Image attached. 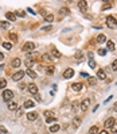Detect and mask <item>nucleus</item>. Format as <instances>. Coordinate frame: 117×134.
Wrapping results in <instances>:
<instances>
[{
    "instance_id": "nucleus-1",
    "label": "nucleus",
    "mask_w": 117,
    "mask_h": 134,
    "mask_svg": "<svg viewBox=\"0 0 117 134\" xmlns=\"http://www.w3.org/2000/svg\"><path fill=\"white\" fill-rule=\"evenodd\" d=\"M106 24L108 27H110V28H116L117 27V20L114 16H106Z\"/></svg>"
},
{
    "instance_id": "nucleus-2",
    "label": "nucleus",
    "mask_w": 117,
    "mask_h": 134,
    "mask_svg": "<svg viewBox=\"0 0 117 134\" xmlns=\"http://www.w3.org/2000/svg\"><path fill=\"white\" fill-rule=\"evenodd\" d=\"M14 99V92L11 91V89H5L4 92H3V100H5V102H11Z\"/></svg>"
},
{
    "instance_id": "nucleus-3",
    "label": "nucleus",
    "mask_w": 117,
    "mask_h": 134,
    "mask_svg": "<svg viewBox=\"0 0 117 134\" xmlns=\"http://www.w3.org/2000/svg\"><path fill=\"white\" fill-rule=\"evenodd\" d=\"M34 49H35V43L34 42H26L23 45L22 50H23V52H32Z\"/></svg>"
},
{
    "instance_id": "nucleus-4",
    "label": "nucleus",
    "mask_w": 117,
    "mask_h": 134,
    "mask_svg": "<svg viewBox=\"0 0 117 134\" xmlns=\"http://www.w3.org/2000/svg\"><path fill=\"white\" fill-rule=\"evenodd\" d=\"M24 73H26L24 70H18L16 73H14V75H12V80H14V81L22 80V79H23V76H24Z\"/></svg>"
},
{
    "instance_id": "nucleus-5",
    "label": "nucleus",
    "mask_w": 117,
    "mask_h": 134,
    "mask_svg": "<svg viewBox=\"0 0 117 134\" xmlns=\"http://www.w3.org/2000/svg\"><path fill=\"white\" fill-rule=\"evenodd\" d=\"M44 117H46V122H47V123H51V122H54V119H55L54 113L53 111H50V110L44 113Z\"/></svg>"
},
{
    "instance_id": "nucleus-6",
    "label": "nucleus",
    "mask_w": 117,
    "mask_h": 134,
    "mask_svg": "<svg viewBox=\"0 0 117 134\" xmlns=\"http://www.w3.org/2000/svg\"><path fill=\"white\" fill-rule=\"evenodd\" d=\"M65 79H71L73 76H74V69H71V68H67V69L63 72V75H62Z\"/></svg>"
},
{
    "instance_id": "nucleus-7",
    "label": "nucleus",
    "mask_w": 117,
    "mask_h": 134,
    "mask_svg": "<svg viewBox=\"0 0 117 134\" xmlns=\"http://www.w3.org/2000/svg\"><path fill=\"white\" fill-rule=\"evenodd\" d=\"M27 89H28V92H30L31 95H37L38 93V87L35 85V84H32V83L27 85Z\"/></svg>"
},
{
    "instance_id": "nucleus-8",
    "label": "nucleus",
    "mask_w": 117,
    "mask_h": 134,
    "mask_svg": "<svg viewBox=\"0 0 117 134\" xmlns=\"http://www.w3.org/2000/svg\"><path fill=\"white\" fill-rule=\"evenodd\" d=\"M114 123H116L114 118H108L106 121H105V127H106V129H112Z\"/></svg>"
},
{
    "instance_id": "nucleus-9",
    "label": "nucleus",
    "mask_w": 117,
    "mask_h": 134,
    "mask_svg": "<svg viewBox=\"0 0 117 134\" xmlns=\"http://www.w3.org/2000/svg\"><path fill=\"white\" fill-rule=\"evenodd\" d=\"M37 118H38L37 111H30V113H27V119H28V121H35Z\"/></svg>"
},
{
    "instance_id": "nucleus-10",
    "label": "nucleus",
    "mask_w": 117,
    "mask_h": 134,
    "mask_svg": "<svg viewBox=\"0 0 117 134\" xmlns=\"http://www.w3.org/2000/svg\"><path fill=\"white\" fill-rule=\"evenodd\" d=\"M89 104H90V99H85V100H82V103H81V110H82V111H86L88 107H89Z\"/></svg>"
},
{
    "instance_id": "nucleus-11",
    "label": "nucleus",
    "mask_w": 117,
    "mask_h": 134,
    "mask_svg": "<svg viewBox=\"0 0 117 134\" xmlns=\"http://www.w3.org/2000/svg\"><path fill=\"white\" fill-rule=\"evenodd\" d=\"M24 64H26V66L28 68V69H31L32 66H34V64H35V61H34L32 58H30V57H28V58L24 60Z\"/></svg>"
},
{
    "instance_id": "nucleus-12",
    "label": "nucleus",
    "mask_w": 117,
    "mask_h": 134,
    "mask_svg": "<svg viewBox=\"0 0 117 134\" xmlns=\"http://www.w3.org/2000/svg\"><path fill=\"white\" fill-rule=\"evenodd\" d=\"M97 77H98L100 80H105V79H106V73H105V70H102V69L97 70Z\"/></svg>"
},
{
    "instance_id": "nucleus-13",
    "label": "nucleus",
    "mask_w": 117,
    "mask_h": 134,
    "mask_svg": "<svg viewBox=\"0 0 117 134\" xmlns=\"http://www.w3.org/2000/svg\"><path fill=\"white\" fill-rule=\"evenodd\" d=\"M7 107H8V110L14 111V110H18V107H19V106H18V103H16V102H12V100H11V102L7 104Z\"/></svg>"
},
{
    "instance_id": "nucleus-14",
    "label": "nucleus",
    "mask_w": 117,
    "mask_h": 134,
    "mask_svg": "<svg viewBox=\"0 0 117 134\" xmlns=\"http://www.w3.org/2000/svg\"><path fill=\"white\" fill-rule=\"evenodd\" d=\"M22 64V60L20 58H14L12 60V62H11V66H14V68H19Z\"/></svg>"
},
{
    "instance_id": "nucleus-15",
    "label": "nucleus",
    "mask_w": 117,
    "mask_h": 134,
    "mask_svg": "<svg viewBox=\"0 0 117 134\" xmlns=\"http://www.w3.org/2000/svg\"><path fill=\"white\" fill-rule=\"evenodd\" d=\"M5 16H7V19L11 22H15L16 20V15H15V12H7L5 14Z\"/></svg>"
},
{
    "instance_id": "nucleus-16",
    "label": "nucleus",
    "mask_w": 117,
    "mask_h": 134,
    "mask_svg": "<svg viewBox=\"0 0 117 134\" xmlns=\"http://www.w3.org/2000/svg\"><path fill=\"white\" fill-rule=\"evenodd\" d=\"M71 88H73V91L80 92L81 89H82V84H81V83H74V84L71 85Z\"/></svg>"
},
{
    "instance_id": "nucleus-17",
    "label": "nucleus",
    "mask_w": 117,
    "mask_h": 134,
    "mask_svg": "<svg viewBox=\"0 0 117 134\" xmlns=\"http://www.w3.org/2000/svg\"><path fill=\"white\" fill-rule=\"evenodd\" d=\"M78 7L81 8V11H86L88 10V3L86 1H78Z\"/></svg>"
},
{
    "instance_id": "nucleus-18",
    "label": "nucleus",
    "mask_w": 117,
    "mask_h": 134,
    "mask_svg": "<svg viewBox=\"0 0 117 134\" xmlns=\"http://www.w3.org/2000/svg\"><path fill=\"white\" fill-rule=\"evenodd\" d=\"M97 42H98V43H104V42H106V37H105L104 34H100V35L97 37Z\"/></svg>"
},
{
    "instance_id": "nucleus-19",
    "label": "nucleus",
    "mask_w": 117,
    "mask_h": 134,
    "mask_svg": "<svg viewBox=\"0 0 117 134\" xmlns=\"http://www.w3.org/2000/svg\"><path fill=\"white\" fill-rule=\"evenodd\" d=\"M35 106V102L34 100H26V103H24V107L26 108H31Z\"/></svg>"
},
{
    "instance_id": "nucleus-20",
    "label": "nucleus",
    "mask_w": 117,
    "mask_h": 134,
    "mask_svg": "<svg viewBox=\"0 0 117 134\" xmlns=\"http://www.w3.org/2000/svg\"><path fill=\"white\" fill-rule=\"evenodd\" d=\"M106 48H108V50H114V48H116V46H114V42H112V41H106Z\"/></svg>"
},
{
    "instance_id": "nucleus-21",
    "label": "nucleus",
    "mask_w": 117,
    "mask_h": 134,
    "mask_svg": "<svg viewBox=\"0 0 117 134\" xmlns=\"http://www.w3.org/2000/svg\"><path fill=\"white\" fill-rule=\"evenodd\" d=\"M59 129H61L59 125H51V126H50V131H51V133H57Z\"/></svg>"
},
{
    "instance_id": "nucleus-22",
    "label": "nucleus",
    "mask_w": 117,
    "mask_h": 134,
    "mask_svg": "<svg viewBox=\"0 0 117 134\" xmlns=\"http://www.w3.org/2000/svg\"><path fill=\"white\" fill-rule=\"evenodd\" d=\"M51 53H53V56L55 57V58H59V57H61V52H59L58 49H53Z\"/></svg>"
},
{
    "instance_id": "nucleus-23",
    "label": "nucleus",
    "mask_w": 117,
    "mask_h": 134,
    "mask_svg": "<svg viewBox=\"0 0 117 134\" xmlns=\"http://www.w3.org/2000/svg\"><path fill=\"white\" fill-rule=\"evenodd\" d=\"M98 131H100V130H98L97 126H91L90 130H89V134H98Z\"/></svg>"
},
{
    "instance_id": "nucleus-24",
    "label": "nucleus",
    "mask_w": 117,
    "mask_h": 134,
    "mask_svg": "<svg viewBox=\"0 0 117 134\" xmlns=\"http://www.w3.org/2000/svg\"><path fill=\"white\" fill-rule=\"evenodd\" d=\"M15 15L16 16H20V18H24L26 16V11H23V10H18L15 12Z\"/></svg>"
},
{
    "instance_id": "nucleus-25",
    "label": "nucleus",
    "mask_w": 117,
    "mask_h": 134,
    "mask_svg": "<svg viewBox=\"0 0 117 134\" xmlns=\"http://www.w3.org/2000/svg\"><path fill=\"white\" fill-rule=\"evenodd\" d=\"M27 75L30 76L31 79H35V77H37V73H35L32 69H27Z\"/></svg>"
},
{
    "instance_id": "nucleus-26",
    "label": "nucleus",
    "mask_w": 117,
    "mask_h": 134,
    "mask_svg": "<svg viewBox=\"0 0 117 134\" xmlns=\"http://www.w3.org/2000/svg\"><path fill=\"white\" fill-rule=\"evenodd\" d=\"M44 20L48 22V23H51V22L54 20V15H51V14H48V15L44 16Z\"/></svg>"
},
{
    "instance_id": "nucleus-27",
    "label": "nucleus",
    "mask_w": 117,
    "mask_h": 134,
    "mask_svg": "<svg viewBox=\"0 0 117 134\" xmlns=\"http://www.w3.org/2000/svg\"><path fill=\"white\" fill-rule=\"evenodd\" d=\"M73 123H74V126H75V127H78V126L81 125V118H80V117H77V118H74V121H73Z\"/></svg>"
},
{
    "instance_id": "nucleus-28",
    "label": "nucleus",
    "mask_w": 117,
    "mask_h": 134,
    "mask_svg": "<svg viewBox=\"0 0 117 134\" xmlns=\"http://www.w3.org/2000/svg\"><path fill=\"white\" fill-rule=\"evenodd\" d=\"M3 48L7 49V50H11V49H12V43L11 42H4L3 43Z\"/></svg>"
},
{
    "instance_id": "nucleus-29",
    "label": "nucleus",
    "mask_w": 117,
    "mask_h": 134,
    "mask_svg": "<svg viewBox=\"0 0 117 134\" xmlns=\"http://www.w3.org/2000/svg\"><path fill=\"white\" fill-rule=\"evenodd\" d=\"M0 27H1V28H8V27H10V23H8V22H0Z\"/></svg>"
},
{
    "instance_id": "nucleus-30",
    "label": "nucleus",
    "mask_w": 117,
    "mask_h": 134,
    "mask_svg": "<svg viewBox=\"0 0 117 134\" xmlns=\"http://www.w3.org/2000/svg\"><path fill=\"white\" fill-rule=\"evenodd\" d=\"M7 87V81H5V79H0V88L3 89V88H5Z\"/></svg>"
},
{
    "instance_id": "nucleus-31",
    "label": "nucleus",
    "mask_w": 117,
    "mask_h": 134,
    "mask_svg": "<svg viewBox=\"0 0 117 134\" xmlns=\"http://www.w3.org/2000/svg\"><path fill=\"white\" fill-rule=\"evenodd\" d=\"M59 14H61V15H69V10H67V8H61V10H59Z\"/></svg>"
},
{
    "instance_id": "nucleus-32",
    "label": "nucleus",
    "mask_w": 117,
    "mask_h": 134,
    "mask_svg": "<svg viewBox=\"0 0 117 134\" xmlns=\"http://www.w3.org/2000/svg\"><path fill=\"white\" fill-rule=\"evenodd\" d=\"M89 66H90L91 69H94V68H96V66H97L96 61H94V60H89Z\"/></svg>"
},
{
    "instance_id": "nucleus-33",
    "label": "nucleus",
    "mask_w": 117,
    "mask_h": 134,
    "mask_svg": "<svg viewBox=\"0 0 117 134\" xmlns=\"http://www.w3.org/2000/svg\"><path fill=\"white\" fill-rule=\"evenodd\" d=\"M10 39L12 41V42H16V41H18V35L12 32V34H10Z\"/></svg>"
},
{
    "instance_id": "nucleus-34",
    "label": "nucleus",
    "mask_w": 117,
    "mask_h": 134,
    "mask_svg": "<svg viewBox=\"0 0 117 134\" xmlns=\"http://www.w3.org/2000/svg\"><path fill=\"white\" fill-rule=\"evenodd\" d=\"M96 83H97V79H96V77H89V84H90V85H94Z\"/></svg>"
},
{
    "instance_id": "nucleus-35",
    "label": "nucleus",
    "mask_w": 117,
    "mask_h": 134,
    "mask_svg": "<svg viewBox=\"0 0 117 134\" xmlns=\"http://www.w3.org/2000/svg\"><path fill=\"white\" fill-rule=\"evenodd\" d=\"M98 54H100V56H102V57H104V56H105V54H106V49H98Z\"/></svg>"
},
{
    "instance_id": "nucleus-36",
    "label": "nucleus",
    "mask_w": 117,
    "mask_h": 134,
    "mask_svg": "<svg viewBox=\"0 0 117 134\" xmlns=\"http://www.w3.org/2000/svg\"><path fill=\"white\" fill-rule=\"evenodd\" d=\"M42 60H44V61H51V57H50L48 54H43V56H42Z\"/></svg>"
},
{
    "instance_id": "nucleus-37",
    "label": "nucleus",
    "mask_w": 117,
    "mask_h": 134,
    "mask_svg": "<svg viewBox=\"0 0 117 134\" xmlns=\"http://www.w3.org/2000/svg\"><path fill=\"white\" fill-rule=\"evenodd\" d=\"M112 70H114V72L117 70V60H114L112 62Z\"/></svg>"
},
{
    "instance_id": "nucleus-38",
    "label": "nucleus",
    "mask_w": 117,
    "mask_h": 134,
    "mask_svg": "<svg viewBox=\"0 0 117 134\" xmlns=\"http://www.w3.org/2000/svg\"><path fill=\"white\" fill-rule=\"evenodd\" d=\"M54 70H55L54 66H48V68H47V73H48V75H51V73H54Z\"/></svg>"
},
{
    "instance_id": "nucleus-39",
    "label": "nucleus",
    "mask_w": 117,
    "mask_h": 134,
    "mask_svg": "<svg viewBox=\"0 0 117 134\" xmlns=\"http://www.w3.org/2000/svg\"><path fill=\"white\" fill-rule=\"evenodd\" d=\"M110 7H112V5H110V3H105V4H104V7H102V10H109V8H110Z\"/></svg>"
},
{
    "instance_id": "nucleus-40",
    "label": "nucleus",
    "mask_w": 117,
    "mask_h": 134,
    "mask_svg": "<svg viewBox=\"0 0 117 134\" xmlns=\"http://www.w3.org/2000/svg\"><path fill=\"white\" fill-rule=\"evenodd\" d=\"M42 30L43 31H48V30H51V26L48 24V26H44V27H42Z\"/></svg>"
},
{
    "instance_id": "nucleus-41",
    "label": "nucleus",
    "mask_w": 117,
    "mask_h": 134,
    "mask_svg": "<svg viewBox=\"0 0 117 134\" xmlns=\"http://www.w3.org/2000/svg\"><path fill=\"white\" fill-rule=\"evenodd\" d=\"M112 131H113V133H117V123H114V125H113Z\"/></svg>"
},
{
    "instance_id": "nucleus-42",
    "label": "nucleus",
    "mask_w": 117,
    "mask_h": 134,
    "mask_svg": "<svg viewBox=\"0 0 117 134\" xmlns=\"http://www.w3.org/2000/svg\"><path fill=\"white\" fill-rule=\"evenodd\" d=\"M22 114H23V110H22V108H18V113H16V115H18V117H20Z\"/></svg>"
},
{
    "instance_id": "nucleus-43",
    "label": "nucleus",
    "mask_w": 117,
    "mask_h": 134,
    "mask_svg": "<svg viewBox=\"0 0 117 134\" xmlns=\"http://www.w3.org/2000/svg\"><path fill=\"white\" fill-rule=\"evenodd\" d=\"M0 131L1 133H7V129H5L4 126H0Z\"/></svg>"
},
{
    "instance_id": "nucleus-44",
    "label": "nucleus",
    "mask_w": 117,
    "mask_h": 134,
    "mask_svg": "<svg viewBox=\"0 0 117 134\" xmlns=\"http://www.w3.org/2000/svg\"><path fill=\"white\" fill-rule=\"evenodd\" d=\"M19 88H20V89L26 88V84H24V83H19Z\"/></svg>"
},
{
    "instance_id": "nucleus-45",
    "label": "nucleus",
    "mask_w": 117,
    "mask_h": 134,
    "mask_svg": "<svg viewBox=\"0 0 117 134\" xmlns=\"http://www.w3.org/2000/svg\"><path fill=\"white\" fill-rule=\"evenodd\" d=\"M93 56H94V54L91 53V52H89V53H88V57H89L90 60H93Z\"/></svg>"
},
{
    "instance_id": "nucleus-46",
    "label": "nucleus",
    "mask_w": 117,
    "mask_h": 134,
    "mask_svg": "<svg viewBox=\"0 0 117 134\" xmlns=\"http://www.w3.org/2000/svg\"><path fill=\"white\" fill-rule=\"evenodd\" d=\"M27 12H30V14H32V15H35V12L32 11V8H27Z\"/></svg>"
},
{
    "instance_id": "nucleus-47",
    "label": "nucleus",
    "mask_w": 117,
    "mask_h": 134,
    "mask_svg": "<svg viewBox=\"0 0 117 134\" xmlns=\"http://www.w3.org/2000/svg\"><path fill=\"white\" fill-rule=\"evenodd\" d=\"M98 134H108L106 130H101V131H98Z\"/></svg>"
},
{
    "instance_id": "nucleus-48",
    "label": "nucleus",
    "mask_w": 117,
    "mask_h": 134,
    "mask_svg": "<svg viewBox=\"0 0 117 134\" xmlns=\"http://www.w3.org/2000/svg\"><path fill=\"white\" fill-rule=\"evenodd\" d=\"M110 100H112V96H109V97H108L106 100H105V103H106V104H108V102H110Z\"/></svg>"
},
{
    "instance_id": "nucleus-49",
    "label": "nucleus",
    "mask_w": 117,
    "mask_h": 134,
    "mask_svg": "<svg viewBox=\"0 0 117 134\" xmlns=\"http://www.w3.org/2000/svg\"><path fill=\"white\" fill-rule=\"evenodd\" d=\"M3 58H4V54H3L1 52H0V60H3Z\"/></svg>"
},
{
    "instance_id": "nucleus-50",
    "label": "nucleus",
    "mask_w": 117,
    "mask_h": 134,
    "mask_svg": "<svg viewBox=\"0 0 117 134\" xmlns=\"http://www.w3.org/2000/svg\"><path fill=\"white\" fill-rule=\"evenodd\" d=\"M114 110H116V111H117V103H116V104H114Z\"/></svg>"
},
{
    "instance_id": "nucleus-51",
    "label": "nucleus",
    "mask_w": 117,
    "mask_h": 134,
    "mask_svg": "<svg viewBox=\"0 0 117 134\" xmlns=\"http://www.w3.org/2000/svg\"><path fill=\"white\" fill-rule=\"evenodd\" d=\"M3 68H4V66H3V65H0V70L3 69Z\"/></svg>"
}]
</instances>
